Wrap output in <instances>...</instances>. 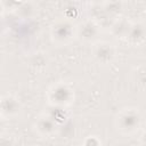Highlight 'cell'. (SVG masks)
<instances>
[{"instance_id": "obj_12", "label": "cell", "mask_w": 146, "mask_h": 146, "mask_svg": "<svg viewBox=\"0 0 146 146\" xmlns=\"http://www.w3.org/2000/svg\"><path fill=\"white\" fill-rule=\"evenodd\" d=\"M2 123H3V117H2L1 114H0V130H1V128H2Z\"/></svg>"}, {"instance_id": "obj_8", "label": "cell", "mask_w": 146, "mask_h": 146, "mask_svg": "<svg viewBox=\"0 0 146 146\" xmlns=\"http://www.w3.org/2000/svg\"><path fill=\"white\" fill-rule=\"evenodd\" d=\"M132 22H130L128 18L125 17H117L112 26H111V32L114 36L116 38H121V39H127L128 33L131 29Z\"/></svg>"}, {"instance_id": "obj_7", "label": "cell", "mask_w": 146, "mask_h": 146, "mask_svg": "<svg viewBox=\"0 0 146 146\" xmlns=\"http://www.w3.org/2000/svg\"><path fill=\"white\" fill-rule=\"evenodd\" d=\"M34 128L40 136L49 137L52 133H55L57 129V122L52 115H42L36 119Z\"/></svg>"}, {"instance_id": "obj_2", "label": "cell", "mask_w": 146, "mask_h": 146, "mask_svg": "<svg viewBox=\"0 0 146 146\" xmlns=\"http://www.w3.org/2000/svg\"><path fill=\"white\" fill-rule=\"evenodd\" d=\"M74 23L70 18H62L55 22L50 29V36L54 43L58 46H65L75 38Z\"/></svg>"}, {"instance_id": "obj_3", "label": "cell", "mask_w": 146, "mask_h": 146, "mask_svg": "<svg viewBox=\"0 0 146 146\" xmlns=\"http://www.w3.org/2000/svg\"><path fill=\"white\" fill-rule=\"evenodd\" d=\"M47 97H48V102L52 106L65 107L73 103L74 91L68 84L64 82H58L48 90Z\"/></svg>"}, {"instance_id": "obj_10", "label": "cell", "mask_w": 146, "mask_h": 146, "mask_svg": "<svg viewBox=\"0 0 146 146\" xmlns=\"http://www.w3.org/2000/svg\"><path fill=\"white\" fill-rule=\"evenodd\" d=\"M35 9L36 8H35L34 3H32V2H24V3H21L16 8V13H17V15L19 14L23 17H31L32 15H34Z\"/></svg>"}, {"instance_id": "obj_13", "label": "cell", "mask_w": 146, "mask_h": 146, "mask_svg": "<svg viewBox=\"0 0 146 146\" xmlns=\"http://www.w3.org/2000/svg\"><path fill=\"white\" fill-rule=\"evenodd\" d=\"M3 9H5V8H3V5H2L1 2H0V14H1L2 11H3Z\"/></svg>"}, {"instance_id": "obj_6", "label": "cell", "mask_w": 146, "mask_h": 146, "mask_svg": "<svg viewBox=\"0 0 146 146\" xmlns=\"http://www.w3.org/2000/svg\"><path fill=\"white\" fill-rule=\"evenodd\" d=\"M21 111V103L14 96H3L0 98V114L3 119L16 116Z\"/></svg>"}, {"instance_id": "obj_9", "label": "cell", "mask_w": 146, "mask_h": 146, "mask_svg": "<svg viewBox=\"0 0 146 146\" xmlns=\"http://www.w3.org/2000/svg\"><path fill=\"white\" fill-rule=\"evenodd\" d=\"M127 40L133 44V46H139L145 41V25L141 22L138 23H132L131 29L128 33Z\"/></svg>"}, {"instance_id": "obj_11", "label": "cell", "mask_w": 146, "mask_h": 146, "mask_svg": "<svg viewBox=\"0 0 146 146\" xmlns=\"http://www.w3.org/2000/svg\"><path fill=\"white\" fill-rule=\"evenodd\" d=\"M100 140L96 136H89L84 139L83 146H100Z\"/></svg>"}, {"instance_id": "obj_1", "label": "cell", "mask_w": 146, "mask_h": 146, "mask_svg": "<svg viewBox=\"0 0 146 146\" xmlns=\"http://www.w3.org/2000/svg\"><path fill=\"white\" fill-rule=\"evenodd\" d=\"M141 114L137 108H124L121 110L115 119V125L117 130L123 135H132L141 127Z\"/></svg>"}, {"instance_id": "obj_4", "label": "cell", "mask_w": 146, "mask_h": 146, "mask_svg": "<svg viewBox=\"0 0 146 146\" xmlns=\"http://www.w3.org/2000/svg\"><path fill=\"white\" fill-rule=\"evenodd\" d=\"M91 55L94 59L100 65L111 64L116 57V48L107 41H97L92 44Z\"/></svg>"}, {"instance_id": "obj_5", "label": "cell", "mask_w": 146, "mask_h": 146, "mask_svg": "<svg viewBox=\"0 0 146 146\" xmlns=\"http://www.w3.org/2000/svg\"><path fill=\"white\" fill-rule=\"evenodd\" d=\"M100 34V26L92 19H86L75 27V38L83 42H97Z\"/></svg>"}]
</instances>
